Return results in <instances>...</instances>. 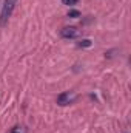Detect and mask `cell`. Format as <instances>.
Wrapping results in <instances>:
<instances>
[{
    "label": "cell",
    "mask_w": 131,
    "mask_h": 133,
    "mask_svg": "<svg viewBox=\"0 0 131 133\" xmlns=\"http://www.w3.org/2000/svg\"><path fill=\"white\" fill-rule=\"evenodd\" d=\"M17 2L19 0H5L3 8H2V12H0V26H5L6 25V22L11 17V14H12L16 5H17Z\"/></svg>",
    "instance_id": "obj_1"
},
{
    "label": "cell",
    "mask_w": 131,
    "mask_h": 133,
    "mask_svg": "<svg viewBox=\"0 0 131 133\" xmlns=\"http://www.w3.org/2000/svg\"><path fill=\"white\" fill-rule=\"evenodd\" d=\"M80 34H82V31L76 26H65L60 30V36L63 39H77Z\"/></svg>",
    "instance_id": "obj_2"
},
{
    "label": "cell",
    "mask_w": 131,
    "mask_h": 133,
    "mask_svg": "<svg viewBox=\"0 0 131 133\" xmlns=\"http://www.w3.org/2000/svg\"><path fill=\"white\" fill-rule=\"evenodd\" d=\"M74 99H76V95H72L71 91H65V93L59 95V98H57V104H59V105H68V104L74 102Z\"/></svg>",
    "instance_id": "obj_3"
},
{
    "label": "cell",
    "mask_w": 131,
    "mask_h": 133,
    "mask_svg": "<svg viewBox=\"0 0 131 133\" xmlns=\"http://www.w3.org/2000/svg\"><path fill=\"white\" fill-rule=\"evenodd\" d=\"M77 45H79L80 48H82V46H83V48H86V46H91V45H93V42H91L90 39H83V40H80Z\"/></svg>",
    "instance_id": "obj_4"
},
{
    "label": "cell",
    "mask_w": 131,
    "mask_h": 133,
    "mask_svg": "<svg viewBox=\"0 0 131 133\" xmlns=\"http://www.w3.org/2000/svg\"><path fill=\"white\" fill-rule=\"evenodd\" d=\"M77 2L79 0H62V3L66 6H74V5H77Z\"/></svg>",
    "instance_id": "obj_5"
},
{
    "label": "cell",
    "mask_w": 131,
    "mask_h": 133,
    "mask_svg": "<svg viewBox=\"0 0 131 133\" xmlns=\"http://www.w3.org/2000/svg\"><path fill=\"white\" fill-rule=\"evenodd\" d=\"M68 17H72V19L80 17V12H79V11H76V9H72V11H69V12H68Z\"/></svg>",
    "instance_id": "obj_6"
}]
</instances>
